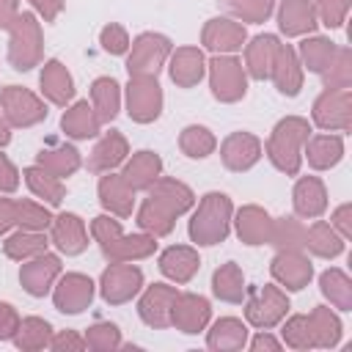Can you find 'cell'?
I'll return each mask as SVG.
<instances>
[{
	"mask_svg": "<svg viewBox=\"0 0 352 352\" xmlns=\"http://www.w3.org/2000/svg\"><path fill=\"white\" fill-rule=\"evenodd\" d=\"M0 184H3V187H14V179H11V168H8L3 160H0Z\"/></svg>",
	"mask_w": 352,
	"mask_h": 352,
	"instance_id": "cell-1",
	"label": "cell"
}]
</instances>
